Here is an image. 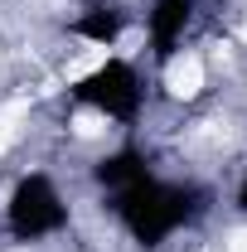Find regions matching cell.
I'll use <instances>...</instances> for the list:
<instances>
[{
	"mask_svg": "<svg viewBox=\"0 0 247 252\" xmlns=\"http://www.w3.org/2000/svg\"><path fill=\"white\" fill-rule=\"evenodd\" d=\"M68 219H73L68 194L49 170H25L5 194V233L15 243H49L68 228Z\"/></svg>",
	"mask_w": 247,
	"mask_h": 252,
	"instance_id": "2",
	"label": "cell"
},
{
	"mask_svg": "<svg viewBox=\"0 0 247 252\" xmlns=\"http://www.w3.org/2000/svg\"><path fill=\"white\" fill-rule=\"evenodd\" d=\"M73 102L97 112L102 122H117V126H136L141 112H146V78L141 68L122 54H107V59L88 68L78 83H73Z\"/></svg>",
	"mask_w": 247,
	"mask_h": 252,
	"instance_id": "3",
	"label": "cell"
},
{
	"mask_svg": "<svg viewBox=\"0 0 247 252\" xmlns=\"http://www.w3.org/2000/svg\"><path fill=\"white\" fill-rule=\"evenodd\" d=\"M126 30H131V15H126L122 5H88V10L68 25L73 39H83V44H93V49H117L126 39Z\"/></svg>",
	"mask_w": 247,
	"mask_h": 252,
	"instance_id": "5",
	"label": "cell"
},
{
	"mask_svg": "<svg viewBox=\"0 0 247 252\" xmlns=\"http://www.w3.org/2000/svg\"><path fill=\"white\" fill-rule=\"evenodd\" d=\"M146 170H155L151 165V156L141 151V146H117V151H107V156L93 165V180H97V189L102 194H117V189H126V185H136Z\"/></svg>",
	"mask_w": 247,
	"mask_h": 252,
	"instance_id": "6",
	"label": "cell"
},
{
	"mask_svg": "<svg viewBox=\"0 0 247 252\" xmlns=\"http://www.w3.org/2000/svg\"><path fill=\"white\" fill-rule=\"evenodd\" d=\"M194 15H199V0H151L141 30H146V49H151V59L160 68L185 49L189 30H194Z\"/></svg>",
	"mask_w": 247,
	"mask_h": 252,
	"instance_id": "4",
	"label": "cell"
},
{
	"mask_svg": "<svg viewBox=\"0 0 247 252\" xmlns=\"http://www.w3.org/2000/svg\"><path fill=\"white\" fill-rule=\"evenodd\" d=\"M233 209L247 214V170H243V180H238V189H233Z\"/></svg>",
	"mask_w": 247,
	"mask_h": 252,
	"instance_id": "7",
	"label": "cell"
},
{
	"mask_svg": "<svg viewBox=\"0 0 247 252\" xmlns=\"http://www.w3.org/2000/svg\"><path fill=\"white\" fill-rule=\"evenodd\" d=\"M209 204H214V194L199 180H170L160 170H146L136 185L107 194L112 219L122 223V233L146 252H160L170 238L199 228L204 214H209Z\"/></svg>",
	"mask_w": 247,
	"mask_h": 252,
	"instance_id": "1",
	"label": "cell"
}]
</instances>
